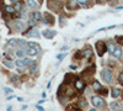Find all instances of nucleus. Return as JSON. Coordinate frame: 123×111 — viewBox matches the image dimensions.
Wrapping results in <instances>:
<instances>
[{"label":"nucleus","instance_id":"1","mask_svg":"<svg viewBox=\"0 0 123 111\" xmlns=\"http://www.w3.org/2000/svg\"><path fill=\"white\" fill-rule=\"evenodd\" d=\"M95 49L97 52V56L98 57H102L107 51H108V46L105 41H102V39H98V41L95 43Z\"/></svg>","mask_w":123,"mask_h":111},{"label":"nucleus","instance_id":"2","mask_svg":"<svg viewBox=\"0 0 123 111\" xmlns=\"http://www.w3.org/2000/svg\"><path fill=\"white\" fill-rule=\"evenodd\" d=\"M101 78L105 83H110L112 80V70L108 68H104L101 70Z\"/></svg>","mask_w":123,"mask_h":111},{"label":"nucleus","instance_id":"3","mask_svg":"<svg viewBox=\"0 0 123 111\" xmlns=\"http://www.w3.org/2000/svg\"><path fill=\"white\" fill-rule=\"evenodd\" d=\"M42 22H43L44 25H47V26H52V25H54V22H55V19H54V16H53L52 14L44 13V14H43V19H42Z\"/></svg>","mask_w":123,"mask_h":111},{"label":"nucleus","instance_id":"4","mask_svg":"<svg viewBox=\"0 0 123 111\" xmlns=\"http://www.w3.org/2000/svg\"><path fill=\"white\" fill-rule=\"evenodd\" d=\"M91 104L95 107H104L106 105V101H105V99H102L100 96H92L91 98Z\"/></svg>","mask_w":123,"mask_h":111},{"label":"nucleus","instance_id":"5","mask_svg":"<svg viewBox=\"0 0 123 111\" xmlns=\"http://www.w3.org/2000/svg\"><path fill=\"white\" fill-rule=\"evenodd\" d=\"M95 70H96V65L95 64H91V65H89L87 68H85L83 72H81V77H90V75H94V73H95Z\"/></svg>","mask_w":123,"mask_h":111},{"label":"nucleus","instance_id":"6","mask_svg":"<svg viewBox=\"0 0 123 111\" xmlns=\"http://www.w3.org/2000/svg\"><path fill=\"white\" fill-rule=\"evenodd\" d=\"M12 26H14V30L17 32H22L24 30H25V22L21 21V20H14V22H12Z\"/></svg>","mask_w":123,"mask_h":111},{"label":"nucleus","instance_id":"7","mask_svg":"<svg viewBox=\"0 0 123 111\" xmlns=\"http://www.w3.org/2000/svg\"><path fill=\"white\" fill-rule=\"evenodd\" d=\"M39 52H41L39 47H28V46L26 47V53L30 57H36V56H38Z\"/></svg>","mask_w":123,"mask_h":111},{"label":"nucleus","instance_id":"8","mask_svg":"<svg viewBox=\"0 0 123 111\" xmlns=\"http://www.w3.org/2000/svg\"><path fill=\"white\" fill-rule=\"evenodd\" d=\"M75 89L78 90V91H83V90L85 89V82H84V80L83 79H81V78H76L75 79Z\"/></svg>","mask_w":123,"mask_h":111},{"label":"nucleus","instance_id":"9","mask_svg":"<svg viewBox=\"0 0 123 111\" xmlns=\"http://www.w3.org/2000/svg\"><path fill=\"white\" fill-rule=\"evenodd\" d=\"M55 35H57V32L53 31V30H50V28H46V30L42 31V36L44 38H47V39H52Z\"/></svg>","mask_w":123,"mask_h":111},{"label":"nucleus","instance_id":"10","mask_svg":"<svg viewBox=\"0 0 123 111\" xmlns=\"http://www.w3.org/2000/svg\"><path fill=\"white\" fill-rule=\"evenodd\" d=\"M75 80V77H74V74H71V73H67L65 75H64V80H63V83H64V85H70L71 83H73Z\"/></svg>","mask_w":123,"mask_h":111},{"label":"nucleus","instance_id":"11","mask_svg":"<svg viewBox=\"0 0 123 111\" xmlns=\"http://www.w3.org/2000/svg\"><path fill=\"white\" fill-rule=\"evenodd\" d=\"M26 35H27L28 37H36V38L41 37V36H39V31H38L37 28H35V27H30L28 32H26Z\"/></svg>","mask_w":123,"mask_h":111},{"label":"nucleus","instance_id":"12","mask_svg":"<svg viewBox=\"0 0 123 111\" xmlns=\"http://www.w3.org/2000/svg\"><path fill=\"white\" fill-rule=\"evenodd\" d=\"M48 7H49L50 10H53V11H55V13H58L59 10H60L59 4H58L57 1H53V0H48Z\"/></svg>","mask_w":123,"mask_h":111},{"label":"nucleus","instance_id":"13","mask_svg":"<svg viewBox=\"0 0 123 111\" xmlns=\"http://www.w3.org/2000/svg\"><path fill=\"white\" fill-rule=\"evenodd\" d=\"M14 9H15L16 13H21V11H24V10H26V6H25V4L22 1H17V3L14 4Z\"/></svg>","mask_w":123,"mask_h":111},{"label":"nucleus","instance_id":"14","mask_svg":"<svg viewBox=\"0 0 123 111\" xmlns=\"http://www.w3.org/2000/svg\"><path fill=\"white\" fill-rule=\"evenodd\" d=\"M83 53H84V57H85L87 60H90V59L92 58V56H94V52H92V49H91L90 47L84 48V49H83Z\"/></svg>","mask_w":123,"mask_h":111},{"label":"nucleus","instance_id":"15","mask_svg":"<svg viewBox=\"0 0 123 111\" xmlns=\"http://www.w3.org/2000/svg\"><path fill=\"white\" fill-rule=\"evenodd\" d=\"M65 111H83V110H81V107H80V106H78V105L69 104V105H67Z\"/></svg>","mask_w":123,"mask_h":111},{"label":"nucleus","instance_id":"16","mask_svg":"<svg viewBox=\"0 0 123 111\" xmlns=\"http://www.w3.org/2000/svg\"><path fill=\"white\" fill-rule=\"evenodd\" d=\"M26 4L30 9H37L39 6V3H37L36 0H26Z\"/></svg>","mask_w":123,"mask_h":111},{"label":"nucleus","instance_id":"17","mask_svg":"<svg viewBox=\"0 0 123 111\" xmlns=\"http://www.w3.org/2000/svg\"><path fill=\"white\" fill-rule=\"evenodd\" d=\"M31 17L35 19L36 21L38 22V21H42V19H43V14H41L39 11H33V13H32V15H31Z\"/></svg>","mask_w":123,"mask_h":111},{"label":"nucleus","instance_id":"18","mask_svg":"<svg viewBox=\"0 0 123 111\" xmlns=\"http://www.w3.org/2000/svg\"><path fill=\"white\" fill-rule=\"evenodd\" d=\"M122 54H123V52H122V48L121 47H116V49L113 51V53H112V56H113L115 58H117V59L122 58Z\"/></svg>","mask_w":123,"mask_h":111},{"label":"nucleus","instance_id":"19","mask_svg":"<svg viewBox=\"0 0 123 111\" xmlns=\"http://www.w3.org/2000/svg\"><path fill=\"white\" fill-rule=\"evenodd\" d=\"M26 53V47L25 48H20V49H16V52H15V56H17L18 58H24Z\"/></svg>","mask_w":123,"mask_h":111},{"label":"nucleus","instance_id":"20","mask_svg":"<svg viewBox=\"0 0 123 111\" xmlns=\"http://www.w3.org/2000/svg\"><path fill=\"white\" fill-rule=\"evenodd\" d=\"M6 46H7V47H11V48L18 47V45H17V39H16V38H10L9 41H7V43H6Z\"/></svg>","mask_w":123,"mask_h":111},{"label":"nucleus","instance_id":"21","mask_svg":"<svg viewBox=\"0 0 123 111\" xmlns=\"http://www.w3.org/2000/svg\"><path fill=\"white\" fill-rule=\"evenodd\" d=\"M121 94H122V91H121V89H118V88H113V89L111 90V96L115 98V99L118 98Z\"/></svg>","mask_w":123,"mask_h":111},{"label":"nucleus","instance_id":"22","mask_svg":"<svg viewBox=\"0 0 123 111\" xmlns=\"http://www.w3.org/2000/svg\"><path fill=\"white\" fill-rule=\"evenodd\" d=\"M5 13L9 14V15H14L16 11L14 9V5H5Z\"/></svg>","mask_w":123,"mask_h":111},{"label":"nucleus","instance_id":"23","mask_svg":"<svg viewBox=\"0 0 123 111\" xmlns=\"http://www.w3.org/2000/svg\"><path fill=\"white\" fill-rule=\"evenodd\" d=\"M92 89H94L95 91H100L102 89V85L97 82V80H94V82H92Z\"/></svg>","mask_w":123,"mask_h":111},{"label":"nucleus","instance_id":"24","mask_svg":"<svg viewBox=\"0 0 123 111\" xmlns=\"http://www.w3.org/2000/svg\"><path fill=\"white\" fill-rule=\"evenodd\" d=\"M122 109L123 107L121 106V104H118V103H111V110L112 111H119Z\"/></svg>","mask_w":123,"mask_h":111},{"label":"nucleus","instance_id":"25","mask_svg":"<svg viewBox=\"0 0 123 111\" xmlns=\"http://www.w3.org/2000/svg\"><path fill=\"white\" fill-rule=\"evenodd\" d=\"M67 7L70 9V10H74V9L78 7V5H76V3L74 1V0H69V1L67 3Z\"/></svg>","mask_w":123,"mask_h":111},{"label":"nucleus","instance_id":"26","mask_svg":"<svg viewBox=\"0 0 123 111\" xmlns=\"http://www.w3.org/2000/svg\"><path fill=\"white\" fill-rule=\"evenodd\" d=\"M14 64H15V67H17V68H22V67H25V64H24V58H18V59H16L15 62H14Z\"/></svg>","mask_w":123,"mask_h":111},{"label":"nucleus","instance_id":"27","mask_svg":"<svg viewBox=\"0 0 123 111\" xmlns=\"http://www.w3.org/2000/svg\"><path fill=\"white\" fill-rule=\"evenodd\" d=\"M37 70H38V64L37 63H32V64L30 65V73L31 74H35Z\"/></svg>","mask_w":123,"mask_h":111},{"label":"nucleus","instance_id":"28","mask_svg":"<svg viewBox=\"0 0 123 111\" xmlns=\"http://www.w3.org/2000/svg\"><path fill=\"white\" fill-rule=\"evenodd\" d=\"M27 43L28 42H26V39H24V38H18L17 39V45H18V47H21V48H25L27 46Z\"/></svg>","mask_w":123,"mask_h":111},{"label":"nucleus","instance_id":"29","mask_svg":"<svg viewBox=\"0 0 123 111\" xmlns=\"http://www.w3.org/2000/svg\"><path fill=\"white\" fill-rule=\"evenodd\" d=\"M10 80H11L12 83H15V84H18L20 83V78H18L17 74H12L11 77H10Z\"/></svg>","mask_w":123,"mask_h":111},{"label":"nucleus","instance_id":"30","mask_svg":"<svg viewBox=\"0 0 123 111\" xmlns=\"http://www.w3.org/2000/svg\"><path fill=\"white\" fill-rule=\"evenodd\" d=\"M75 1H78L81 7H87L89 6V0H75Z\"/></svg>","mask_w":123,"mask_h":111},{"label":"nucleus","instance_id":"31","mask_svg":"<svg viewBox=\"0 0 123 111\" xmlns=\"http://www.w3.org/2000/svg\"><path fill=\"white\" fill-rule=\"evenodd\" d=\"M3 63H4V65H5L6 68H9V69L14 68V65H15L14 63H11V62H10V60H7V59H4V62H3Z\"/></svg>","mask_w":123,"mask_h":111},{"label":"nucleus","instance_id":"32","mask_svg":"<svg viewBox=\"0 0 123 111\" xmlns=\"http://www.w3.org/2000/svg\"><path fill=\"white\" fill-rule=\"evenodd\" d=\"M74 58H75V59H81V58H84V53H83V51H76L75 54H74Z\"/></svg>","mask_w":123,"mask_h":111},{"label":"nucleus","instance_id":"33","mask_svg":"<svg viewBox=\"0 0 123 111\" xmlns=\"http://www.w3.org/2000/svg\"><path fill=\"white\" fill-rule=\"evenodd\" d=\"M116 42L119 45V46H123V36H121V35H118V36H116Z\"/></svg>","mask_w":123,"mask_h":111},{"label":"nucleus","instance_id":"34","mask_svg":"<svg viewBox=\"0 0 123 111\" xmlns=\"http://www.w3.org/2000/svg\"><path fill=\"white\" fill-rule=\"evenodd\" d=\"M79 106H80L81 109H83V107H86V106H87V101H86L85 99H81L80 101H79Z\"/></svg>","mask_w":123,"mask_h":111},{"label":"nucleus","instance_id":"35","mask_svg":"<svg viewBox=\"0 0 123 111\" xmlns=\"http://www.w3.org/2000/svg\"><path fill=\"white\" fill-rule=\"evenodd\" d=\"M28 25H30L31 27H33V26H36V25H37V21H36L35 19L30 17V19H28Z\"/></svg>","mask_w":123,"mask_h":111},{"label":"nucleus","instance_id":"36","mask_svg":"<svg viewBox=\"0 0 123 111\" xmlns=\"http://www.w3.org/2000/svg\"><path fill=\"white\" fill-rule=\"evenodd\" d=\"M24 64H25V67H30L31 64H32V60H31L30 58H24Z\"/></svg>","mask_w":123,"mask_h":111},{"label":"nucleus","instance_id":"37","mask_svg":"<svg viewBox=\"0 0 123 111\" xmlns=\"http://www.w3.org/2000/svg\"><path fill=\"white\" fill-rule=\"evenodd\" d=\"M116 47H117V46H115L113 43H110V45H108V51L111 52V54L113 53V51H115V49H116Z\"/></svg>","mask_w":123,"mask_h":111},{"label":"nucleus","instance_id":"38","mask_svg":"<svg viewBox=\"0 0 123 111\" xmlns=\"http://www.w3.org/2000/svg\"><path fill=\"white\" fill-rule=\"evenodd\" d=\"M67 25V21H65V19H64V16L62 15L60 16V27H64Z\"/></svg>","mask_w":123,"mask_h":111},{"label":"nucleus","instance_id":"39","mask_svg":"<svg viewBox=\"0 0 123 111\" xmlns=\"http://www.w3.org/2000/svg\"><path fill=\"white\" fill-rule=\"evenodd\" d=\"M98 94H101V95H107L108 94V90L106 89V88H102L101 90H100V91H97Z\"/></svg>","mask_w":123,"mask_h":111},{"label":"nucleus","instance_id":"40","mask_svg":"<svg viewBox=\"0 0 123 111\" xmlns=\"http://www.w3.org/2000/svg\"><path fill=\"white\" fill-rule=\"evenodd\" d=\"M65 56H67V53H59V54L57 56V59H58V60H62V59L65 58Z\"/></svg>","mask_w":123,"mask_h":111},{"label":"nucleus","instance_id":"41","mask_svg":"<svg viewBox=\"0 0 123 111\" xmlns=\"http://www.w3.org/2000/svg\"><path fill=\"white\" fill-rule=\"evenodd\" d=\"M27 46H28V47H39V45L36 43V42H28Z\"/></svg>","mask_w":123,"mask_h":111},{"label":"nucleus","instance_id":"42","mask_svg":"<svg viewBox=\"0 0 123 111\" xmlns=\"http://www.w3.org/2000/svg\"><path fill=\"white\" fill-rule=\"evenodd\" d=\"M4 93H5V94H11V93H12V89H10V88H4Z\"/></svg>","mask_w":123,"mask_h":111},{"label":"nucleus","instance_id":"43","mask_svg":"<svg viewBox=\"0 0 123 111\" xmlns=\"http://www.w3.org/2000/svg\"><path fill=\"white\" fill-rule=\"evenodd\" d=\"M118 82H119V84L123 85V73H121V74L118 75Z\"/></svg>","mask_w":123,"mask_h":111},{"label":"nucleus","instance_id":"44","mask_svg":"<svg viewBox=\"0 0 123 111\" xmlns=\"http://www.w3.org/2000/svg\"><path fill=\"white\" fill-rule=\"evenodd\" d=\"M107 1H108V4H110V5H116L117 0H107Z\"/></svg>","mask_w":123,"mask_h":111},{"label":"nucleus","instance_id":"45","mask_svg":"<svg viewBox=\"0 0 123 111\" xmlns=\"http://www.w3.org/2000/svg\"><path fill=\"white\" fill-rule=\"evenodd\" d=\"M105 1H106V0H96V3H97V4H104Z\"/></svg>","mask_w":123,"mask_h":111},{"label":"nucleus","instance_id":"46","mask_svg":"<svg viewBox=\"0 0 123 111\" xmlns=\"http://www.w3.org/2000/svg\"><path fill=\"white\" fill-rule=\"evenodd\" d=\"M36 107H37V110H38V111H43V110H44L42 106H36Z\"/></svg>","mask_w":123,"mask_h":111},{"label":"nucleus","instance_id":"47","mask_svg":"<svg viewBox=\"0 0 123 111\" xmlns=\"http://www.w3.org/2000/svg\"><path fill=\"white\" fill-rule=\"evenodd\" d=\"M50 83H52V80H49V82H48V84H47V89L50 88Z\"/></svg>","mask_w":123,"mask_h":111},{"label":"nucleus","instance_id":"48","mask_svg":"<svg viewBox=\"0 0 123 111\" xmlns=\"http://www.w3.org/2000/svg\"><path fill=\"white\" fill-rule=\"evenodd\" d=\"M70 69H74V70H75V69H76V65H74V64H71V65H70Z\"/></svg>","mask_w":123,"mask_h":111},{"label":"nucleus","instance_id":"49","mask_svg":"<svg viewBox=\"0 0 123 111\" xmlns=\"http://www.w3.org/2000/svg\"><path fill=\"white\" fill-rule=\"evenodd\" d=\"M68 49V46H64V47H62V51H67Z\"/></svg>","mask_w":123,"mask_h":111},{"label":"nucleus","instance_id":"50","mask_svg":"<svg viewBox=\"0 0 123 111\" xmlns=\"http://www.w3.org/2000/svg\"><path fill=\"white\" fill-rule=\"evenodd\" d=\"M46 96H47V94H46V91H43V93H42V98L46 99Z\"/></svg>","mask_w":123,"mask_h":111},{"label":"nucleus","instance_id":"51","mask_svg":"<svg viewBox=\"0 0 123 111\" xmlns=\"http://www.w3.org/2000/svg\"><path fill=\"white\" fill-rule=\"evenodd\" d=\"M122 9H123V6H117L116 7V10H122Z\"/></svg>","mask_w":123,"mask_h":111},{"label":"nucleus","instance_id":"52","mask_svg":"<svg viewBox=\"0 0 123 111\" xmlns=\"http://www.w3.org/2000/svg\"><path fill=\"white\" fill-rule=\"evenodd\" d=\"M10 1H12V3H17L18 0H10Z\"/></svg>","mask_w":123,"mask_h":111},{"label":"nucleus","instance_id":"53","mask_svg":"<svg viewBox=\"0 0 123 111\" xmlns=\"http://www.w3.org/2000/svg\"><path fill=\"white\" fill-rule=\"evenodd\" d=\"M42 1H43V0H38V3H39V4H42Z\"/></svg>","mask_w":123,"mask_h":111},{"label":"nucleus","instance_id":"54","mask_svg":"<svg viewBox=\"0 0 123 111\" xmlns=\"http://www.w3.org/2000/svg\"><path fill=\"white\" fill-rule=\"evenodd\" d=\"M89 111H96V109H91V110H89Z\"/></svg>","mask_w":123,"mask_h":111},{"label":"nucleus","instance_id":"55","mask_svg":"<svg viewBox=\"0 0 123 111\" xmlns=\"http://www.w3.org/2000/svg\"><path fill=\"white\" fill-rule=\"evenodd\" d=\"M122 1H123V0H122Z\"/></svg>","mask_w":123,"mask_h":111}]
</instances>
